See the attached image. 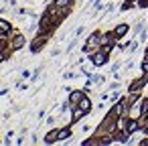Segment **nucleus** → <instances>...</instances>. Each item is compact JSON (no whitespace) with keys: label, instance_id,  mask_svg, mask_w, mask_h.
I'll list each match as a JSON object with an SVG mask.
<instances>
[{"label":"nucleus","instance_id":"nucleus-1","mask_svg":"<svg viewBox=\"0 0 148 146\" xmlns=\"http://www.w3.org/2000/svg\"><path fill=\"white\" fill-rule=\"evenodd\" d=\"M93 63H95V65H103V63H106V55H103V53H95V55H93Z\"/></svg>","mask_w":148,"mask_h":146},{"label":"nucleus","instance_id":"nucleus-2","mask_svg":"<svg viewBox=\"0 0 148 146\" xmlns=\"http://www.w3.org/2000/svg\"><path fill=\"white\" fill-rule=\"evenodd\" d=\"M89 106H91V104H89V99H87V97H81V99H79V108H81L83 112H87V110H89Z\"/></svg>","mask_w":148,"mask_h":146},{"label":"nucleus","instance_id":"nucleus-3","mask_svg":"<svg viewBox=\"0 0 148 146\" xmlns=\"http://www.w3.org/2000/svg\"><path fill=\"white\" fill-rule=\"evenodd\" d=\"M126 31H128V27H126V25H120V27L116 29V33H114V35H116V37H124V35H126Z\"/></svg>","mask_w":148,"mask_h":146},{"label":"nucleus","instance_id":"nucleus-4","mask_svg":"<svg viewBox=\"0 0 148 146\" xmlns=\"http://www.w3.org/2000/svg\"><path fill=\"white\" fill-rule=\"evenodd\" d=\"M81 97H83V93H81V91H73V93H71V104H77Z\"/></svg>","mask_w":148,"mask_h":146},{"label":"nucleus","instance_id":"nucleus-5","mask_svg":"<svg viewBox=\"0 0 148 146\" xmlns=\"http://www.w3.org/2000/svg\"><path fill=\"white\" fill-rule=\"evenodd\" d=\"M138 112H140V101H134V106H132V116L136 118V116H138Z\"/></svg>","mask_w":148,"mask_h":146},{"label":"nucleus","instance_id":"nucleus-6","mask_svg":"<svg viewBox=\"0 0 148 146\" xmlns=\"http://www.w3.org/2000/svg\"><path fill=\"white\" fill-rule=\"evenodd\" d=\"M83 114H85V112H83V110H81V108H79V110H75V112H73V120H75V122H77V120H79V118H81V116H83Z\"/></svg>","mask_w":148,"mask_h":146},{"label":"nucleus","instance_id":"nucleus-7","mask_svg":"<svg viewBox=\"0 0 148 146\" xmlns=\"http://www.w3.org/2000/svg\"><path fill=\"white\" fill-rule=\"evenodd\" d=\"M136 130H138V124H136V122H134V120H132V122H130V124H128V132H130V134H132V132H136Z\"/></svg>","mask_w":148,"mask_h":146},{"label":"nucleus","instance_id":"nucleus-8","mask_svg":"<svg viewBox=\"0 0 148 146\" xmlns=\"http://www.w3.org/2000/svg\"><path fill=\"white\" fill-rule=\"evenodd\" d=\"M63 138H69V130H61L59 132V140H63Z\"/></svg>","mask_w":148,"mask_h":146},{"label":"nucleus","instance_id":"nucleus-9","mask_svg":"<svg viewBox=\"0 0 148 146\" xmlns=\"http://www.w3.org/2000/svg\"><path fill=\"white\" fill-rule=\"evenodd\" d=\"M0 29H2V31H10V25L4 23V21H0Z\"/></svg>","mask_w":148,"mask_h":146},{"label":"nucleus","instance_id":"nucleus-10","mask_svg":"<svg viewBox=\"0 0 148 146\" xmlns=\"http://www.w3.org/2000/svg\"><path fill=\"white\" fill-rule=\"evenodd\" d=\"M23 41H25V39H23V37H16V41H14V47H16V49H18V47H21V45H23Z\"/></svg>","mask_w":148,"mask_h":146},{"label":"nucleus","instance_id":"nucleus-11","mask_svg":"<svg viewBox=\"0 0 148 146\" xmlns=\"http://www.w3.org/2000/svg\"><path fill=\"white\" fill-rule=\"evenodd\" d=\"M65 4H69V0H57V6H65Z\"/></svg>","mask_w":148,"mask_h":146},{"label":"nucleus","instance_id":"nucleus-12","mask_svg":"<svg viewBox=\"0 0 148 146\" xmlns=\"http://www.w3.org/2000/svg\"><path fill=\"white\" fill-rule=\"evenodd\" d=\"M142 71H146V73H148V63H144V65H142Z\"/></svg>","mask_w":148,"mask_h":146},{"label":"nucleus","instance_id":"nucleus-13","mask_svg":"<svg viewBox=\"0 0 148 146\" xmlns=\"http://www.w3.org/2000/svg\"><path fill=\"white\" fill-rule=\"evenodd\" d=\"M146 134H148V128H146Z\"/></svg>","mask_w":148,"mask_h":146}]
</instances>
